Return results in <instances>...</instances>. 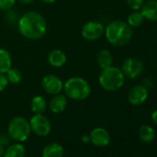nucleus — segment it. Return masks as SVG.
<instances>
[{"mask_svg": "<svg viewBox=\"0 0 157 157\" xmlns=\"http://www.w3.org/2000/svg\"><path fill=\"white\" fill-rule=\"evenodd\" d=\"M10 137L7 134H0V145L2 146H8L10 142Z\"/></svg>", "mask_w": 157, "mask_h": 157, "instance_id": "nucleus-26", "label": "nucleus"}, {"mask_svg": "<svg viewBox=\"0 0 157 157\" xmlns=\"http://www.w3.org/2000/svg\"><path fill=\"white\" fill-rule=\"evenodd\" d=\"M148 95V90L144 85H135L128 94V101L132 105H140L147 100Z\"/></svg>", "mask_w": 157, "mask_h": 157, "instance_id": "nucleus-10", "label": "nucleus"}, {"mask_svg": "<svg viewBox=\"0 0 157 157\" xmlns=\"http://www.w3.org/2000/svg\"><path fill=\"white\" fill-rule=\"evenodd\" d=\"M46 107V100L42 95H36L31 101V110L33 114H44Z\"/></svg>", "mask_w": 157, "mask_h": 157, "instance_id": "nucleus-17", "label": "nucleus"}, {"mask_svg": "<svg viewBox=\"0 0 157 157\" xmlns=\"http://www.w3.org/2000/svg\"><path fill=\"white\" fill-rule=\"evenodd\" d=\"M63 155L64 148L56 142L46 145L42 151V157H63Z\"/></svg>", "mask_w": 157, "mask_h": 157, "instance_id": "nucleus-15", "label": "nucleus"}, {"mask_svg": "<svg viewBox=\"0 0 157 157\" xmlns=\"http://www.w3.org/2000/svg\"><path fill=\"white\" fill-rule=\"evenodd\" d=\"M131 27L123 21H114L105 28V35L109 44L114 46H124L132 38Z\"/></svg>", "mask_w": 157, "mask_h": 157, "instance_id": "nucleus-2", "label": "nucleus"}, {"mask_svg": "<svg viewBox=\"0 0 157 157\" xmlns=\"http://www.w3.org/2000/svg\"><path fill=\"white\" fill-rule=\"evenodd\" d=\"M144 19L150 21H157V0H147L140 9Z\"/></svg>", "mask_w": 157, "mask_h": 157, "instance_id": "nucleus-12", "label": "nucleus"}, {"mask_svg": "<svg viewBox=\"0 0 157 157\" xmlns=\"http://www.w3.org/2000/svg\"><path fill=\"white\" fill-rule=\"evenodd\" d=\"M144 17L141 14V12L140 10H134L132 13H130L128 17V21L127 23L130 26V27H140L142 25V23L144 22Z\"/></svg>", "mask_w": 157, "mask_h": 157, "instance_id": "nucleus-21", "label": "nucleus"}, {"mask_svg": "<svg viewBox=\"0 0 157 157\" xmlns=\"http://www.w3.org/2000/svg\"><path fill=\"white\" fill-rule=\"evenodd\" d=\"M151 119H152V121L155 124H157V109L152 112V114H151Z\"/></svg>", "mask_w": 157, "mask_h": 157, "instance_id": "nucleus-27", "label": "nucleus"}, {"mask_svg": "<svg viewBox=\"0 0 157 157\" xmlns=\"http://www.w3.org/2000/svg\"><path fill=\"white\" fill-rule=\"evenodd\" d=\"M4 152H5L4 146L0 145V157H3V156H4Z\"/></svg>", "mask_w": 157, "mask_h": 157, "instance_id": "nucleus-29", "label": "nucleus"}, {"mask_svg": "<svg viewBox=\"0 0 157 157\" xmlns=\"http://www.w3.org/2000/svg\"><path fill=\"white\" fill-rule=\"evenodd\" d=\"M9 85V81L7 78L6 74L0 73V93L3 92Z\"/></svg>", "mask_w": 157, "mask_h": 157, "instance_id": "nucleus-25", "label": "nucleus"}, {"mask_svg": "<svg viewBox=\"0 0 157 157\" xmlns=\"http://www.w3.org/2000/svg\"><path fill=\"white\" fill-rule=\"evenodd\" d=\"M31 134L29 121L22 117H13L9 124V136L16 141H25Z\"/></svg>", "mask_w": 157, "mask_h": 157, "instance_id": "nucleus-5", "label": "nucleus"}, {"mask_svg": "<svg viewBox=\"0 0 157 157\" xmlns=\"http://www.w3.org/2000/svg\"><path fill=\"white\" fill-rule=\"evenodd\" d=\"M145 0H127L128 6L132 10H140Z\"/></svg>", "mask_w": 157, "mask_h": 157, "instance_id": "nucleus-24", "label": "nucleus"}, {"mask_svg": "<svg viewBox=\"0 0 157 157\" xmlns=\"http://www.w3.org/2000/svg\"><path fill=\"white\" fill-rule=\"evenodd\" d=\"M144 67L143 63L135 57H128L124 60L122 64V72L125 77L134 80L139 78L143 72Z\"/></svg>", "mask_w": 157, "mask_h": 157, "instance_id": "nucleus-7", "label": "nucleus"}, {"mask_svg": "<svg viewBox=\"0 0 157 157\" xmlns=\"http://www.w3.org/2000/svg\"><path fill=\"white\" fill-rule=\"evenodd\" d=\"M64 82L61 78L54 74L45 75L42 80V88L43 90L51 95H56L60 94L63 91Z\"/></svg>", "mask_w": 157, "mask_h": 157, "instance_id": "nucleus-9", "label": "nucleus"}, {"mask_svg": "<svg viewBox=\"0 0 157 157\" xmlns=\"http://www.w3.org/2000/svg\"><path fill=\"white\" fill-rule=\"evenodd\" d=\"M63 90L67 97L75 101L85 100L92 93L89 82L81 77L69 78L64 82Z\"/></svg>", "mask_w": 157, "mask_h": 157, "instance_id": "nucleus-3", "label": "nucleus"}, {"mask_svg": "<svg viewBox=\"0 0 157 157\" xmlns=\"http://www.w3.org/2000/svg\"><path fill=\"white\" fill-rule=\"evenodd\" d=\"M67 105V96L61 94L54 95V97L50 100L49 103V108L51 112L55 114H59L65 111Z\"/></svg>", "mask_w": 157, "mask_h": 157, "instance_id": "nucleus-14", "label": "nucleus"}, {"mask_svg": "<svg viewBox=\"0 0 157 157\" xmlns=\"http://www.w3.org/2000/svg\"><path fill=\"white\" fill-rule=\"evenodd\" d=\"M17 0H0V10L9 11L14 8Z\"/></svg>", "mask_w": 157, "mask_h": 157, "instance_id": "nucleus-23", "label": "nucleus"}, {"mask_svg": "<svg viewBox=\"0 0 157 157\" xmlns=\"http://www.w3.org/2000/svg\"><path fill=\"white\" fill-rule=\"evenodd\" d=\"M67 57L64 51L60 49H54L48 53L47 61L50 66L54 67H61L67 63Z\"/></svg>", "mask_w": 157, "mask_h": 157, "instance_id": "nucleus-13", "label": "nucleus"}, {"mask_svg": "<svg viewBox=\"0 0 157 157\" xmlns=\"http://www.w3.org/2000/svg\"><path fill=\"white\" fill-rule=\"evenodd\" d=\"M90 141L95 146L105 147L110 142V134L104 128H95L90 134Z\"/></svg>", "mask_w": 157, "mask_h": 157, "instance_id": "nucleus-11", "label": "nucleus"}, {"mask_svg": "<svg viewBox=\"0 0 157 157\" xmlns=\"http://www.w3.org/2000/svg\"><path fill=\"white\" fill-rule=\"evenodd\" d=\"M82 141H84V142H88V141H90V136H83V137L82 138Z\"/></svg>", "mask_w": 157, "mask_h": 157, "instance_id": "nucleus-31", "label": "nucleus"}, {"mask_svg": "<svg viewBox=\"0 0 157 157\" xmlns=\"http://www.w3.org/2000/svg\"><path fill=\"white\" fill-rule=\"evenodd\" d=\"M31 130L37 136L44 137L51 132V122L43 114H34L29 121Z\"/></svg>", "mask_w": 157, "mask_h": 157, "instance_id": "nucleus-6", "label": "nucleus"}, {"mask_svg": "<svg viewBox=\"0 0 157 157\" xmlns=\"http://www.w3.org/2000/svg\"><path fill=\"white\" fill-rule=\"evenodd\" d=\"M96 61H97L98 66L103 69V68H105V67H108L112 66V64H113V56H112L111 53L108 50L103 49L97 54Z\"/></svg>", "mask_w": 157, "mask_h": 157, "instance_id": "nucleus-19", "label": "nucleus"}, {"mask_svg": "<svg viewBox=\"0 0 157 157\" xmlns=\"http://www.w3.org/2000/svg\"><path fill=\"white\" fill-rule=\"evenodd\" d=\"M98 81L100 86L105 91L117 92L124 85L125 76L120 68L110 66L102 69Z\"/></svg>", "mask_w": 157, "mask_h": 157, "instance_id": "nucleus-4", "label": "nucleus"}, {"mask_svg": "<svg viewBox=\"0 0 157 157\" xmlns=\"http://www.w3.org/2000/svg\"><path fill=\"white\" fill-rule=\"evenodd\" d=\"M18 30L24 38L35 41L45 35L47 23L42 14L36 11H28L19 19Z\"/></svg>", "mask_w": 157, "mask_h": 157, "instance_id": "nucleus-1", "label": "nucleus"}, {"mask_svg": "<svg viewBox=\"0 0 157 157\" xmlns=\"http://www.w3.org/2000/svg\"><path fill=\"white\" fill-rule=\"evenodd\" d=\"M12 67V56L6 48H0V73H6Z\"/></svg>", "mask_w": 157, "mask_h": 157, "instance_id": "nucleus-16", "label": "nucleus"}, {"mask_svg": "<svg viewBox=\"0 0 157 157\" xmlns=\"http://www.w3.org/2000/svg\"><path fill=\"white\" fill-rule=\"evenodd\" d=\"M41 1L45 4H52V3L56 2V0H41Z\"/></svg>", "mask_w": 157, "mask_h": 157, "instance_id": "nucleus-30", "label": "nucleus"}, {"mask_svg": "<svg viewBox=\"0 0 157 157\" xmlns=\"http://www.w3.org/2000/svg\"><path fill=\"white\" fill-rule=\"evenodd\" d=\"M105 33L104 25L96 21H87L82 28V36L90 42L96 41Z\"/></svg>", "mask_w": 157, "mask_h": 157, "instance_id": "nucleus-8", "label": "nucleus"}, {"mask_svg": "<svg viewBox=\"0 0 157 157\" xmlns=\"http://www.w3.org/2000/svg\"><path fill=\"white\" fill-rule=\"evenodd\" d=\"M139 136L140 140L144 142H151L155 138V131L154 129L148 125L142 126L139 130Z\"/></svg>", "mask_w": 157, "mask_h": 157, "instance_id": "nucleus-20", "label": "nucleus"}, {"mask_svg": "<svg viewBox=\"0 0 157 157\" xmlns=\"http://www.w3.org/2000/svg\"><path fill=\"white\" fill-rule=\"evenodd\" d=\"M17 1H19L20 3L24 4V5H28V4L33 3V2L34 1V0H17Z\"/></svg>", "mask_w": 157, "mask_h": 157, "instance_id": "nucleus-28", "label": "nucleus"}, {"mask_svg": "<svg viewBox=\"0 0 157 157\" xmlns=\"http://www.w3.org/2000/svg\"><path fill=\"white\" fill-rule=\"evenodd\" d=\"M25 147L21 143H15L10 145L7 150H5L4 157H25Z\"/></svg>", "mask_w": 157, "mask_h": 157, "instance_id": "nucleus-18", "label": "nucleus"}, {"mask_svg": "<svg viewBox=\"0 0 157 157\" xmlns=\"http://www.w3.org/2000/svg\"><path fill=\"white\" fill-rule=\"evenodd\" d=\"M9 83L11 84H19L22 81V74L20 69L16 67H10L6 73Z\"/></svg>", "mask_w": 157, "mask_h": 157, "instance_id": "nucleus-22", "label": "nucleus"}]
</instances>
